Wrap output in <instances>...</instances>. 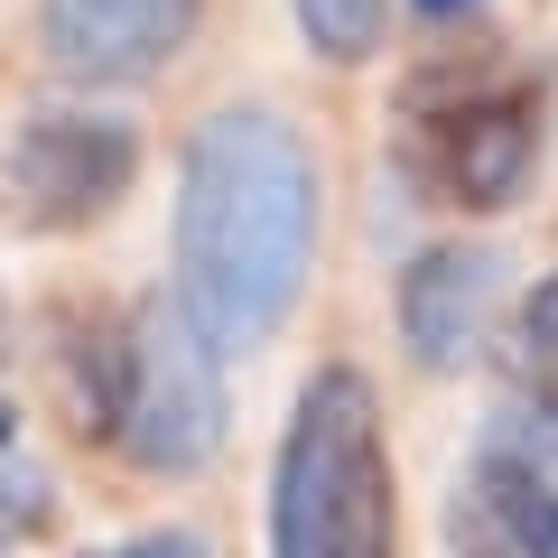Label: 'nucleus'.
I'll use <instances>...</instances> for the list:
<instances>
[{
  "label": "nucleus",
  "mask_w": 558,
  "mask_h": 558,
  "mask_svg": "<svg viewBox=\"0 0 558 558\" xmlns=\"http://www.w3.org/2000/svg\"><path fill=\"white\" fill-rule=\"evenodd\" d=\"M10 438H20V410H10V400H0V447H10Z\"/></svg>",
  "instance_id": "obj_12"
},
{
  "label": "nucleus",
  "mask_w": 558,
  "mask_h": 558,
  "mask_svg": "<svg viewBox=\"0 0 558 558\" xmlns=\"http://www.w3.org/2000/svg\"><path fill=\"white\" fill-rule=\"evenodd\" d=\"M223 344L186 317V299H140L121 326L94 336L84 428L121 447L140 475H196L223 447Z\"/></svg>",
  "instance_id": "obj_3"
},
{
  "label": "nucleus",
  "mask_w": 558,
  "mask_h": 558,
  "mask_svg": "<svg viewBox=\"0 0 558 558\" xmlns=\"http://www.w3.org/2000/svg\"><path fill=\"white\" fill-rule=\"evenodd\" d=\"M270 558H400V484L363 373H317L270 465Z\"/></svg>",
  "instance_id": "obj_2"
},
{
  "label": "nucleus",
  "mask_w": 558,
  "mask_h": 558,
  "mask_svg": "<svg viewBox=\"0 0 558 558\" xmlns=\"http://www.w3.org/2000/svg\"><path fill=\"white\" fill-rule=\"evenodd\" d=\"M140 178V131L112 112H28L10 140V215L28 233H75L112 215Z\"/></svg>",
  "instance_id": "obj_5"
},
{
  "label": "nucleus",
  "mask_w": 558,
  "mask_h": 558,
  "mask_svg": "<svg viewBox=\"0 0 558 558\" xmlns=\"http://www.w3.org/2000/svg\"><path fill=\"white\" fill-rule=\"evenodd\" d=\"M457 558H558V457L531 438H494L447 502Z\"/></svg>",
  "instance_id": "obj_6"
},
{
  "label": "nucleus",
  "mask_w": 558,
  "mask_h": 558,
  "mask_svg": "<svg viewBox=\"0 0 558 558\" xmlns=\"http://www.w3.org/2000/svg\"><path fill=\"white\" fill-rule=\"evenodd\" d=\"M205 0H47L38 38L47 65L75 84H149L186 38Z\"/></svg>",
  "instance_id": "obj_7"
},
{
  "label": "nucleus",
  "mask_w": 558,
  "mask_h": 558,
  "mask_svg": "<svg viewBox=\"0 0 558 558\" xmlns=\"http://www.w3.org/2000/svg\"><path fill=\"white\" fill-rule=\"evenodd\" d=\"M94 558H196V539H121V549H94Z\"/></svg>",
  "instance_id": "obj_11"
},
{
  "label": "nucleus",
  "mask_w": 558,
  "mask_h": 558,
  "mask_svg": "<svg viewBox=\"0 0 558 558\" xmlns=\"http://www.w3.org/2000/svg\"><path fill=\"white\" fill-rule=\"evenodd\" d=\"M418 10H428V20H447V10H475V0H418Z\"/></svg>",
  "instance_id": "obj_13"
},
{
  "label": "nucleus",
  "mask_w": 558,
  "mask_h": 558,
  "mask_svg": "<svg viewBox=\"0 0 558 558\" xmlns=\"http://www.w3.org/2000/svg\"><path fill=\"white\" fill-rule=\"evenodd\" d=\"M502 373H512V410H521V428H531V447L558 457V270L521 299L512 344H502Z\"/></svg>",
  "instance_id": "obj_9"
},
{
  "label": "nucleus",
  "mask_w": 558,
  "mask_h": 558,
  "mask_svg": "<svg viewBox=\"0 0 558 558\" xmlns=\"http://www.w3.org/2000/svg\"><path fill=\"white\" fill-rule=\"evenodd\" d=\"M494 307H502V252H484V242H438L400 270V336L428 373H457L484 344Z\"/></svg>",
  "instance_id": "obj_8"
},
{
  "label": "nucleus",
  "mask_w": 558,
  "mask_h": 558,
  "mask_svg": "<svg viewBox=\"0 0 558 558\" xmlns=\"http://www.w3.org/2000/svg\"><path fill=\"white\" fill-rule=\"evenodd\" d=\"M0 354H10V307H0Z\"/></svg>",
  "instance_id": "obj_14"
},
{
  "label": "nucleus",
  "mask_w": 558,
  "mask_h": 558,
  "mask_svg": "<svg viewBox=\"0 0 558 558\" xmlns=\"http://www.w3.org/2000/svg\"><path fill=\"white\" fill-rule=\"evenodd\" d=\"M317 260V149L270 102H223L196 121L178 168V299L223 354L289 326Z\"/></svg>",
  "instance_id": "obj_1"
},
{
  "label": "nucleus",
  "mask_w": 558,
  "mask_h": 558,
  "mask_svg": "<svg viewBox=\"0 0 558 558\" xmlns=\"http://www.w3.org/2000/svg\"><path fill=\"white\" fill-rule=\"evenodd\" d=\"M289 10L326 65H363L381 47V0H289Z\"/></svg>",
  "instance_id": "obj_10"
},
{
  "label": "nucleus",
  "mask_w": 558,
  "mask_h": 558,
  "mask_svg": "<svg viewBox=\"0 0 558 558\" xmlns=\"http://www.w3.org/2000/svg\"><path fill=\"white\" fill-rule=\"evenodd\" d=\"M410 131H400V159L438 205L465 215H494L531 186L539 168V84L521 75H457V84H418L410 94Z\"/></svg>",
  "instance_id": "obj_4"
}]
</instances>
